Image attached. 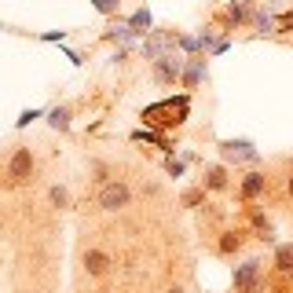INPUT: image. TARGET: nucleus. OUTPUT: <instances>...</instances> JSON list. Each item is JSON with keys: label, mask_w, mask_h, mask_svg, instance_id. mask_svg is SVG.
<instances>
[{"label": "nucleus", "mask_w": 293, "mask_h": 293, "mask_svg": "<svg viewBox=\"0 0 293 293\" xmlns=\"http://www.w3.org/2000/svg\"><path fill=\"white\" fill-rule=\"evenodd\" d=\"M52 202H55V205H63V202H66V191H63V187H55V191H52Z\"/></svg>", "instance_id": "8"}, {"label": "nucleus", "mask_w": 293, "mask_h": 293, "mask_svg": "<svg viewBox=\"0 0 293 293\" xmlns=\"http://www.w3.org/2000/svg\"><path fill=\"white\" fill-rule=\"evenodd\" d=\"M85 264H88L92 275H103V271H106V257H103V253H88V257H85Z\"/></svg>", "instance_id": "4"}, {"label": "nucleus", "mask_w": 293, "mask_h": 293, "mask_svg": "<svg viewBox=\"0 0 293 293\" xmlns=\"http://www.w3.org/2000/svg\"><path fill=\"white\" fill-rule=\"evenodd\" d=\"M260 191V176H249L245 180V194H257Z\"/></svg>", "instance_id": "6"}, {"label": "nucleus", "mask_w": 293, "mask_h": 293, "mask_svg": "<svg viewBox=\"0 0 293 293\" xmlns=\"http://www.w3.org/2000/svg\"><path fill=\"white\" fill-rule=\"evenodd\" d=\"M279 268H293V249H289V245L279 249Z\"/></svg>", "instance_id": "5"}, {"label": "nucleus", "mask_w": 293, "mask_h": 293, "mask_svg": "<svg viewBox=\"0 0 293 293\" xmlns=\"http://www.w3.org/2000/svg\"><path fill=\"white\" fill-rule=\"evenodd\" d=\"M99 202H103V209H121V205H129V187H121V183H117V187H106Z\"/></svg>", "instance_id": "1"}, {"label": "nucleus", "mask_w": 293, "mask_h": 293, "mask_svg": "<svg viewBox=\"0 0 293 293\" xmlns=\"http://www.w3.org/2000/svg\"><path fill=\"white\" fill-rule=\"evenodd\" d=\"M289 191H293V180H289Z\"/></svg>", "instance_id": "9"}, {"label": "nucleus", "mask_w": 293, "mask_h": 293, "mask_svg": "<svg viewBox=\"0 0 293 293\" xmlns=\"http://www.w3.org/2000/svg\"><path fill=\"white\" fill-rule=\"evenodd\" d=\"M29 169H33V158H29L26 150H19V154H15V161H11V176H15V180H22Z\"/></svg>", "instance_id": "3"}, {"label": "nucleus", "mask_w": 293, "mask_h": 293, "mask_svg": "<svg viewBox=\"0 0 293 293\" xmlns=\"http://www.w3.org/2000/svg\"><path fill=\"white\" fill-rule=\"evenodd\" d=\"M209 183H213V187H224V173H220V169H213V176H209Z\"/></svg>", "instance_id": "7"}, {"label": "nucleus", "mask_w": 293, "mask_h": 293, "mask_svg": "<svg viewBox=\"0 0 293 293\" xmlns=\"http://www.w3.org/2000/svg\"><path fill=\"white\" fill-rule=\"evenodd\" d=\"M235 286H238L242 293H253V286H257V264H245V268L235 275Z\"/></svg>", "instance_id": "2"}]
</instances>
